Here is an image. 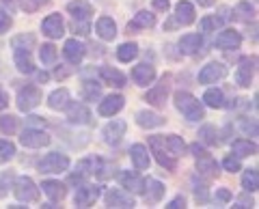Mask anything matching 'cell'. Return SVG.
Listing matches in <instances>:
<instances>
[{
	"instance_id": "21",
	"label": "cell",
	"mask_w": 259,
	"mask_h": 209,
	"mask_svg": "<svg viewBox=\"0 0 259 209\" xmlns=\"http://www.w3.org/2000/svg\"><path fill=\"white\" fill-rule=\"evenodd\" d=\"M130 158H132L136 171H147L149 168V151L145 144H132L130 147Z\"/></svg>"
},
{
	"instance_id": "46",
	"label": "cell",
	"mask_w": 259,
	"mask_h": 209,
	"mask_svg": "<svg viewBox=\"0 0 259 209\" xmlns=\"http://www.w3.org/2000/svg\"><path fill=\"white\" fill-rule=\"evenodd\" d=\"M46 5H48V0H20V7L26 13H35V11H39Z\"/></svg>"
},
{
	"instance_id": "51",
	"label": "cell",
	"mask_w": 259,
	"mask_h": 209,
	"mask_svg": "<svg viewBox=\"0 0 259 209\" xmlns=\"http://www.w3.org/2000/svg\"><path fill=\"white\" fill-rule=\"evenodd\" d=\"M194 196H197V200H201V203H207L209 194H207V188L203 183H201V186H194Z\"/></svg>"
},
{
	"instance_id": "53",
	"label": "cell",
	"mask_w": 259,
	"mask_h": 209,
	"mask_svg": "<svg viewBox=\"0 0 259 209\" xmlns=\"http://www.w3.org/2000/svg\"><path fill=\"white\" fill-rule=\"evenodd\" d=\"M166 207H168V209H184V207H186V198H184V196H175Z\"/></svg>"
},
{
	"instance_id": "45",
	"label": "cell",
	"mask_w": 259,
	"mask_h": 209,
	"mask_svg": "<svg viewBox=\"0 0 259 209\" xmlns=\"http://www.w3.org/2000/svg\"><path fill=\"white\" fill-rule=\"evenodd\" d=\"M236 18L238 20H244V22H248V20H253V15H255V9L250 7V3H240L238 7H236Z\"/></svg>"
},
{
	"instance_id": "43",
	"label": "cell",
	"mask_w": 259,
	"mask_h": 209,
	"mask_svg": "<svg viewBox=\"0 0 259 209\" xmlns=\"http://www.w3.org/2000/svg\"><path fill=\"white\" fill-rule=\"evenodd\" d=\"M13 155H15V144L9 140H0V164L13 160Z\"/></svg>"
},
{
	"instance_id": "59",
	"label": "cell",
	"mask_w": 259,
	"mask_h": 209,
	"mask_svg": "<svg viewBox=\"0 0 259 209\" xmlns=\"http://www.w3.org/2000/svg\"><path fill=\"white\" fill-rule=\"evenodd\" d=\"M194 3H199L201 7H212V5L216 3V0H194Z\"/></svg>"
},
{
	"instance_id": "50",
	"label": "cell",
	"mask_w": 259,
	"mask_h": 209,
	"mask_svg": "<svg viewBox=\"0 0 259 209\" xmlns=\"http://www.w3.org/2000/svg\"><path fill=\"white\" fill-rule=\"evenodd\" d=\"M11 15L9 13H5V11H0V35H5L7 30L11 28Z\"/></svg>"
},
{
	"instance_id": "24",
	"label": "cell",
	"mask_w": 259,
	"mask_h": 209,
	"mask_svg": "<svg viewBox=\"0 0 259 209\" xmlns=\"http://www.w3.org/2000/svg\"><path fill=\"white\" fill-rule=\"evenodd\" d=\"M123 95H108L104 101H100V115L102 117H112L123 108Z\"/></svg>"
},
{
	"instance_id": "49",
	"label": "cell",
	"mask_w": 259,
	"mask_h": 209,
	"mask_svg": "<svg viewBox=\"0 0 259 209\" xmlns=\"http://www.w3.org/2000/svg\"><path fill=\"white\" fill-rule=\"evenodd\" d=\"M223 166H225V171H229V173H238V171H242V164H240V158H238V155L225 158V160H223Z\"/></svg>"
},
{
	"instance_id": "12",
	"label": "cell",
	"mask_w": 259,
	"mask_h": 209,
	"mask_svg": "<svg viewBox=\"0 0 259 209\" xmlns=\"http://www.w3.org/2000/svg\"><path fill=\"white\" fill-rule=\"evenodd\" d=\"M197 173L203 177V179H216L218 177V164L207 151L197 155Z\"/></svg>"
},
{
	"instance_id": "22",
	"label": "cell",
	"mask_w": 259,
	"mask_h": 209,
	"mask_svg": "<svg viewBox=\"0 0 259 209\" xmlns=\"http://www.w3.org/2000/svg\"><path fill=\"white\" fill-rule=\"evenodd\" d=\"M44 188V194L52 200V203H59V200L65 198V194H67V188H65V183L61 181H54V179H46L41 183Z\"/></svg>"
},
{
	"instance_id": "56",
	"label": "cell",
	"mask_w": 259,
	"mask_h": 209,
	"mask_svg": "<svg viewBox=\"0 0 259 209\" xmlns=\"http://www.w3.org/2000/svg\"><path fill=\"white\" fill-rule=\"evenodd\" d=\"M233 207H253V198H248V196H240L236 200V205Z\"/></svg>"
},
{
	"instance_id": "19",
	"label": "cell",
	"mask_w": 259,
	"mask_h": 209,
	"mask_svg": "<svg viewBox=\"0 0 259 209\" xmlns=\"http://www.w3.org/2000/svg\"><path fill=\"white\" fill-rule=\"evenodd\" d=\"M132 80L139 86H147V84H151L153 80H156V69H153V65L141 63V65H136L132 69Z\"/></svg>"
},
{
	"instance_id": "30",
	"label": "cell",
	"mask_w": 259,
	"mask_h": 209,
	"mask_svg": "<svg viewBox=\"0 0 259 209\" xmlns=\"http://www.w3.org/2000/svg\"><path fill=\"white\" fill-rule=\"evenodd\" d=\"M119 181H121V186H123V188L136 192V194H141V192H143V181L145 179H141V177L136 173H132V171H123V173H121Z\"/></svg>"
},
{
	"instance_id": "11",
	"label": "cell",
	"mask_w": 259,
	"mask_h": 209,
	"mask_svg": "<svg viewBox=\"0 0 259 209\" xmlns=\"http://www.w3.org/2000/svg\"><path fill=\"white\" fill-rule=\"evenodd\" d=\"M65 110H67L69 123H74V125H89L91 123V119H93L91 112H89V108L84 106V103H78V101H74V103L69 101V106Z\"/></svg>"
},
{
	"instance_id": "13",
	"label": "cell",
	"mask_w": 259,
	"mask_h": 209,
	"mask_svg": "<svg viewBox=\"0 0 259 209\" xmlns=\"http://www.w3.org/2000/svg\"><path fill=\"white\" fill-rule=\"evenodd\" d=\"M104 200H106L108 207H121V209H132L134 207V198L130 196L125 190H119V188L108 190Z\"/></svg>"
},
{
	"instance_id": "15",
	"label": "cell",
	"mask_w": 259,
	"mask_h": 209,
	"mask_svg": "<svg viewBox=\"0 0 259 209\" xmlns=\"http://www.w3.org/2000/svg\"><path fill=\"white\" fill-rule=\"evenodd\" d=\"M63 54L71 65H78L87 54V45L82 41H78V39H67V41H65V47H63Z\"/></svg>"
},
{
	"instance_id": "39",
	"label": "cell",
	"mask_w": 259,
	"mask_h": 209,
	"mask_svg": "<svg viewBox=\"0 0 259 209\" xmlns=\"http://www.w3.org/2000/svg\"><path fill=\"white\" fill-rule=\"evenodd\" d=\"M136 56H139V45H136V43H123V45H119L117 59L121 63H130V61H134Z\"/></svg>"
},
{
	"instance_id": "44",
	"label": "cell",
	"mask_w": 259,
	"mask_h": 209,
	"mask_svg": "<svg viewBox=\"0 0 259 209\" xmlns=\"http://www.w3.org/2000/svg\"><path fill=\"white\" fill-rule=\"evenodd\" d=\"M199 136H201V140H203L205 144H218V132L214 130L212 125H203V127H201Z\"/></svg>"
},
{
	"instance_id": "37",
	"label": "cell",
	"mask_w": 259,
	"mask_h": 209,
	"mask_svg": "<svg viewBox=\"0 0 259 209\" xmlns=\"http://www.w3.org/2000/svg\"><path fill=\"white\" fill-rule=\"evenodd\" d=\"M164 144H166V149L171 151V155H175V158L186 153V142L180 138V136H175V134L166 136V138H164Z\"/></svg>"
},
{
	"instance_id": "3",
	"label": "cell",
	"mask_w": 259,
	"mask_h": 209,
	"mask_svg": "<svg viewBox=\"0 0 259 209\" xmlns=\"http://www.w3.org/2000/svg\"><path fill=\"white\" fill-rule=\"evenodd\" d=\"M13 194L22 203H35L39 198V188L35 186V181L30 177H18L13 183Z\"/></svg>"
},
{
	"instance_id": "9",
	"label": "cell",
	"mask_w": 259,
	"mask_h": 209,
	"mask_svg": "<svg viewBox=\"0 0 259 209\" xmlns=\"http://www.w3.org/2000/svg\"><path fill=\"white\" fill-rule=\"evenodd\" d=\"M97 198H100V188L91 186V183H82V186H78V190H76L74 203L78 207H91Z\"/></svg>"
},
{
	"instance_id": "57",
	"label": "cell",
	"mask_w": 259,
	"mask_h": 209,
	"mask_svg": "<svg viewBox=\"0 0 259 209\" xmlns=\"http://www.w3.org/2000/svg\"><path fill=\"white\" fill-rule=\"evenodd\" d=\"M7 106H9V99H7L5 93H0V110H5Z\"/></svg>"
},
{
	"instance_id": "10",
	"label": "cell",
	"mask_w": 259,
	"mask_h": 209,
	"mask_svg": "<svg viewBox=\"0 0 259 209\" xmlns=\"http://www.w3.org/2000/svg\"><path fill=\"white\" fill-rule=\"evenodd\" d=\"M255 59H250V56H244L240 63H238V71H236V82L240 86H250L253 82V76H255Z\"/></svg>"
},
{
	"instance_id": "38",
	"label": "cell",
	"mask_w": 259,
	"mask_h": 209,
	"mask_svg": "<svg viewBox=\"0 0 259 209\" xmlns=\"http://www.w3.org/2000/svg\"><path fill=\"white\" fill-rule=\"evenodd\" d=\"M242 188L246 192H255L259 188V175L257 168H246L244 175H242Z\"/></svg>"
},
{
	"instance_id": "27",
	"label": "cell",
	"mask_w": 259,
	"mask_h": 209,
	"mask_svg": "<svg viewBox=\"0 0 259 209\" xmlns=\"http://www.w3.org/2000/svg\"><path fill=\"white\" fill-rule=\"evenodd\" d=\"M136 123H139L141 127H145V130H151V127H160L166 123L164 117L156 115V112H149V110H141L139 115H136Z\"/></svg>"
},
{
	"instance_id": "16",
	"label": "cell",
	"mask_w": 259,
	"mask_h": 209,
	"mask_svg": "<svg viewBox=\"0 0 259 209\" xmlns=\"http://www.w3.org/2000/svg\"><path fill=\"white\" fill-rule=\"evenodd\" d=\"M240 43H242L240 33L238 30H231V28L223 30V33L216 37V41H214V45L218 47V50H238Z\"/></svg>"
},
{
	"instance_id": "18",
	"label": "cell",
	"mask_w": 259,
	"mask_h": 209,
	"mask_svg": "<svg viewBox=\"0 0 259 209\" xmlns=\"http://www.w3.org/2000/svg\"><path fill=\"white\" fill-rule=\"evenodd\" d=\"M164 192H166V188L162 186L158 179H145L143 181V192L141 194L145 196L147 203H158V200L164 196Z\"/></svg>"
},
{
	"instance_id": "6",
	"label": "cell",
	"mask_w": 259,
	"mask_h": 209,
	"mask_svg": "<svg viewBox=\"0 0 259 209\" xmlns=\"http://www.w3.org/2000/svg\"><path fill=\"white\" fill-rule=\"evenodd\" d=\"M20 142L28 149H41L46 144H50V136L44 130H37V127H26L20 136Z\"/></svg>"
},
{
	"instance_id": "34",
	"label": "cell",
	"mask_w": 259,
	"mask_h": 209,
	"mask_svg": "<svg viewBox=\"0 0 259 209\" xmlns=\"http://www.w3.org/2000/svg\"><path fill=\"white\" fill-rule=\"evenodd\" d=\"M227 9H221V18H216V15H207V18L201 20V30L203 33H212V30H216L218 26H223V24L229 20V15H225Z\"/></svg>"
},
{
	"instance_id": "28",
	"label": "cell",
	"mask_w": 259,
	"mask_h": 209,
	"mask_svg": "<svg viewBox=\"0 0 259 209\" xmlns=\"http://www.w3.org/2000/svg\"><path fill=\"white\" fill-rule=\"evenodd\" d=\"M69 101H71V95L67 88H56L54 93H50V97H48V106L52 110H65L69 106Z\"/></svg>"
},
{
	"instance_id": "60",
	"label": "cell",
	"mask_w": 259,
	"mask_h": 209,
	"mask_svg": "<svg viewBox=\"0 0 259 209\" xmlns=\"http://www.w3.org/2000/svg\"><path fill=\"white\" fill-rule=\"evenodd\" d=\"M48 78H50V76H48L46 71H39V74H37V80H39V82H48Z\"/></svg>"
},
{
	"instance_id": "33",
	"label": "cell",
	"mask_w": 259,
	"mask_h": 209,
	"mask_svg": "<svg viewBox=\"0 0 259 209\" xmlns=\"http://www.w3.org/2000/svg\"><path fill=\"white\" fill-rule=\"evenodd\" d=\"M15 67H18L22 74H32V71H35V63L30 59V52L15 50Z\"/></svg>"
},
{
	"instance_id": "58",
	"label": "cell",
	"mask_w": 259,
	"mask_h": 209,
	"mask_svg": "<svg viewBox=\"0 0 259 209\" xmlns=\"http://www.w3.org/2000/svg\"><path fill=\"white\" fill-rule=\"evenodd\" d=\"M28 123L30 125H39V123H46V121H44L41 117H28Z\"/></svg>"
},
{
	"instance_id": "14",
	"label": "cell",
	"mask_w": 259,
	"mask_h": 209,
	"mask_svg": "<svg viewBox=\"0 0 259 209\" xmlns=\"http://www.w3.org/2000/svg\"><path fill=\"white\" fill-rule=\"evenodd\" d=\"M166 95H168V78H162L160 80V84H156L153 88H149L147 95H145V101L151 103V106H164V101H166Z\"/></svg>"
},
{
	"instance_id": "17",
	"label": "cell",
	"mask_w": 259,
	"mask_h": 209,
	"mask_svg": "<svg viewBox=\"0 0 259 209\" xmlns=\"http://www.w3.org/2000/svg\"><path fill=\"white\" fill-rule=\"evenodd\" d=\"M41 30H44V35H48L50 39H59V37H63L65 33V24H63V18L59 13H52V15H48V18L44 20V24H41Z\"/></svg>"
},
{
	"instance_id": "8",
	"label": "cell",
	"mask_w": 259,
	"mask_h": 209,
	"mask_svg": "<svg viewBox=\"0 0 259 209\" xmlns=\"http://www.w3.org/2000/svg\"><path fill=\"white\" fill-rule=\"evenodd\" d=\"M227 76V67L223 63H209L199 71V82L201 84H216L218 80H223Z\"/></svg>"
},
{
	"instance_id": "1",
	"label": "cell",
	"mask_w": 259,
	"mask_h": 209,
	"mask_svg": "<svg viewBox=\"0 0 259 209\" xmlns=\"http://www.w3.org/2000/svg\"><path fill=\"white\" fill-rule=\"evenodd\" d=\"M175 108L182 112V115L188 119V121L197 123L201 119H205V110L203 103H201L194 95H190L188 91H177L175 93Z\"/></svg>"
},
{
	"instance_id": "48",
	"label": "cell",
	"mask_w": 259,
	"mask_h": 209,
	"mask_svg": "<svg viewBox=\"0 0 259 209\" xmlns=\"http://www.w3.org/2000/svg\"><path fill=\"white\" fill-rule=\"evenodd\" d=\"M11 181H13V173H9V171L0 173V198L7 196V192H9Z\"/></svg>"
},
{
	"instance_id": "35",
	"label": "cell",
	"mask_w": 259,
	"mask_h": 209,
	"mask_svg": "<svg viewBox=\"0 0 259 209\" xmlns=\"http://www.w3.org/2000/svg\"><path fill=\"white\" fill-rule=\"evenodd\" d=\"M102 97V84L93 82V80H84L82 82V99L84 101H95Z\"/></svg>"
},
{
	"instance_id": "29",
	"label": "cell",
	"mask_w": 259,
	"mask_h": 209,
	"mask_svg": "<svg viewBox=\"0 0 259 209\" xmlns=\"http://www.w3.org/2000/svg\"><path fill=\"white\" fill-rule=\"evenodd\" d=\"M156 24V15L149 11H139L134 15V20L127 24V33L130 30H143V28H151Z\"/></svg>"
},
{
	"instance_id": "42",
	"label": "cell",
	"mask_w": 259,
	"mask_h": 209,
	"mask_svg": "<svg viewBox=\"0 0 259 209\" xmlns=\"http://www.w3.org/2000/svg\"><path fill=\"white\" fill-rule=\"evenodd\" d=\"M15 130H18V119H15L13 115L0 117V132L7 134V136H11Z\"/></svg>"
},
{
	"instance_id": "31",
	"label": "cell",
	"mask_w": 259,
	"mask_h": 209,
	"mask_svg": "<svg viewBox=\"0 0 259 209\" xmlns=\"http://www.w3.org/2000/svg\"><path fill=\"white\" fill-rule=\"evenodd\" d=\"M100 76H102V80L106 84H112V86H117V88H121V86H125V76L121 74L119 69H112V67H102L100 69Z\"/></svg>"
},
{
	"instance_id": "36",
	"label": "cell",
	"mask_w": 259,
	"mask_h": 209,
	"mask_svg": "<svg viewBox=\"0 0 259 209\" xmlns=\"http://www.w3.org/2000/svg\"><path fill=\"white\" fill-rule=\"evenodd\" d=\"M203 101L209 108H223L225 106V95H223L221 88H207L205 95H203Z\"/></svg>"
},
{
	"instance_id": "55",
	"label": "cell",
	"mask_w": 259,
	"mask_h": 209,
	"mask_svg": "<svg viewBox=\"0 0 259 209\" xmlns=\"http://www.w3.org/2000/svg\"><path fill=\"white\" fill-rule=\"evenodd\" d=\"M168 7H171V3L168 0H153V9H158V11H168Z\"/></svg>"
},
{
	"instance_id": "2",
	"label": "cell",
	"mask_w": 259,
	"mask_h": 209,
	"mask_svg": "<svg viewBox=\"0 0 259 209\" xmlns=\"http://www.w3.org/2000/svg\"><path fill=\"white\" fill-rule=\"evenodd\" d=\"M149 149H151L153 158H156V162L162 168H166V171H175L177 160H175V155H171V151L166 149L164 136H149Z\"/></svg>"
},
{
	"instance_id": "5",
	"label": "cell",
	"mask_w": 259,
	"mask_h": 209,
	"mask_svg": "<svg viewBox=\"0 0 259 209\" xmlns=\"http://www.w3.org/2000/svg\"><path fill=\"white\" fill-rule=\"evenodd\" d=\"M39 103H41V91H39L35 84L24 86L18 93V108L22 112H30L32 108H37Z\"/></svg>"
},
{
	"instance_id": "20",
	"label": "cell",
	"mask_w": 259,
	"mask_h": 209,
	"mask_svg": "<svg viewBox=\"0 0 259 209\" xmlns=\"http://www.w3.org/2000/svg\"><path fill=\"white\" fill-rule=\"evenodd\" d=\"M194 22V7L188 3V0H180L175 7V24L180 26H190Z\"/></svg>"
},
{
	"instance_id": "7",
	"label": "cell",
	"mask_w": 259,
	"mask_h": 209,
	"mask_svg": "<svg viewBox=\"0 0 259 209\" xmlns=\"http://www.w3.org/2000/svg\"><path fill=\"white\" fill-rule=\"evenodd\" d=\"M125 121H121V119H112V121L102 130V136H104V142L106 144H112V147H117L121 142V138L125 136Z\"/></svg>"
},
{
	"instance_id": "40",
	"label": "cell",
	"mask_w": 259,
	"mask_h": 209,
	"mask_svg": "<svg viewBox=\"0 0 259 209\" xmlns=\"http://www.w3.org/2000/svg\"><path fill=\"white\" fill-rule=\"evenodd\" d=\"M56 56H59V52H56V47L52 43H44L39 47V59H41L44 65H54Z\"/></svg>"
},
{
	"instance_id": "52",
	"label": "cell",
	"mask_w": 259,
	"mask_h": 209,
	"mask_svg": "<svg viewBox=\"0 0 259 209\" xmlns=\"http://www.w3.org/2000/svg\"><path fill=\"white\" fill-rule=\"evenodd\" d=\"M233 196H231V192L227 190V188H221V190H216V200L218 203H229Z\"/></svg>"
},
{
	"instance_id": "4",
	"label": "cell",
	"mask_w": 259,
	"mask_h": 209,
	"mask_svg": "<svg viewBox=\"0 0 259 209\" xmlns=\"http://www.w3.org/2000/svg\"><path fill=\"white\" fill-rule=\"evenodd\" d=\"M69 168V158L63 153H48L41 162H39V173L46 175H54V173H63Z\"/></svg>"
},
{
	"instance_id": "26",
	"label": "cell",
	"mask_w": 259,
	"mask_h": 209,
	"mask_svg": "<svg viewBox=\"0 0 259 209\" xmlns=\"http://www.w3.org/2000/svg\"><path fill=\"white\" fill-rule=\"evenodd\" d=\"M95 30H97V35H100L104 41H112V39L117 37V24H115L112 18H106V15L97 20Z\"/></svg>"
},
{
	"instance_id": "41",
	"label": "cell",
	"mask_w": 259,
	"mask_h": 209,
	"mask_svg": "<svg viewBox=\"0 0 259 209\" xmlns=\"http://www.w3.org/2000/svg\"><path fill=\"white\" fill-rule=\"evenodd\" d=\"M11 45H13V50H26V52H30L32 47H35V37H32V35H18V37H13Z\"/></svg>"
},
{
	"instance_id": "47",
	"label": "cell",
	"mask_w": 259,
	"mask_h": 209,
	"mask_svg": "<svg viewBox=\"0 0 259 209\" xmlns=\"http://www.w3.org/2000/svg\"><path fill=\"white\" fill-rule=\"evenodd\" d=\"M238 127L246 136H257V121L255 119L253 121H250V119H238Z\"/></svg>"
},
{
	"instance_id": "25",
	"label": "cell",
	"mask_w": 259,
	"mask_h": 209,
	"mask_svg": "<svg viewBox=\"0 0 259 209\" xmlns=\"http://www.w3.org/2000/svg\"><path fill=\"white\" fill-rule=\"evenodd\" d=\"M201 47H203V37L197 33H188L180 39V50L184 54H199Z\"/></svg>"
},
{
	"instance_id": "32",
	"label": "cell",
	"mask_w": 259,
	"mask_h": 209,
	"mask_svg": "<svg viewBox=\"0 0 259 209\" xmlns=\"http://www.w3.org/2000/svg\"><path fill=\"white\" fill-rule=\"evenodd\" d=\"M231 149H233V153H236L238 158H248V155H255L257 153V144L253 140H244V138L233 140Z\"/></svg>"
},
{
	"instance_id": "23",
	"label": "cell",
	"mask_w": 259,
	"mask_h": 209,
	"mask_svg": "<svg viewBox=\"0 0 259 209\" xmlns=\"http://www.w3.org/2000/svg\"><path fill=\"white\" fill-rule=\"evenodd\" d=\"M67 11L74 15L76 22H87L93 15V7L87 3V0H74V3L67 5Z\"/></svg>"
},
{
	"instance_id": "54",
	"label": "cell",
	"mask_w": 259,
	"mask_h": 209,
	"mask_svg": "<svg viewBox=\"0 0 259 209\" xmlns=\"http://www.w3.org/2000/svg\"><path fill=\"white\" fill-rule=\"evenodd\" d=\"M74 30L78 35H89V24L87 22H74Z\"/></svg>"
}]
</instances>
